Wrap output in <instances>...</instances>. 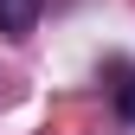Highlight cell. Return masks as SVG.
<instances>
[{
	"mask_svg": "<svg viewBox=\"0 0 135 135\" xmlns=\"http://www.w3.org/2000/svg\"><path fill=\"white\" fill-rule=\"evenodd\" d=\"M116 116H122V122H135V77L116 84Z\"/></svg>",
	"mask_w": 135,
	"mask_h": 135,
	"instance_id": "cell-2",
	"label": "cell"
},
{
	"mask_svg": "<svg viewBox=\"0 0 135 135\" xmlns=\"http://www.w3.org/2000/svg\"><path fill=\"white\" fill-rule=\"evenodd\" d=\"M39 20V0H0V39H26Z\"/></svg>",
	"mask_w": 135,
	"mask_h": 135,
	"instance_id": "cell-1",
	"label": "cell"
}]
</instances>
